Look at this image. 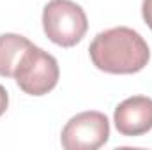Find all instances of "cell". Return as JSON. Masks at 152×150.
I'll return each mask as SVG.
<instances>
[{
    "instance_id": "1",
    "label": "cell",
    "mask_w": 152,
    "mask_h": 150,
    "mask_svg": "<svg viewBox=\"0 0 152 150\" xmlns=\"http://www.w3.org/2000/svg\"><path fill=\"white\" fill-rule=\"evenodd\" d=\"M92 64L108 74L140 73L151 60L147 41L129 27H115L99 32L88 46Z\"/></svg>"
},
{
    "instance_id": "2",
    "label": "cell",
    "mask_w": 152,
    "mask_h": 150,
    "mask_svg": "<svg viewBox=\"0 0 152 150\" xmlns=\"http://www.w3.org/2000/svg\"><path fill=\"white\" fill-rule=\"evenodd\" d=\"M42 30L57 46L71 48L85 37L88 20L73 0H50L42 9Z\"/></svg>"
},
{
    "instance_id": "3",
    "label": "cell",
    "mask_w": 152,
    "mask_h": 150,
    "mask_svg": "<svg viewBox=\"0 0 152 150\" xmlns=\"http://www.w3.org/2000/svg\"><path fill=\"white\" fill-rule=\"evenodd\" d=\"M12 78L25 94L36 97L44 95L51 92L58 83L60 78L58 62L53 55H50L42 48L30 44L23 51Z\"/></svg>"
},
{
    "instance_id": "4",
    "label": "cell",
    "mask_w": 152,
    "mask_h": 150,
    "mask_svg": "<svg viewBox=\"0 0 152 150\" xmlns=\"http://www.w3.org/2000/svg\"><path fill=\"white\" fill-rule=\"evenodd\" d=\"M110 140V122L101 111H81L62 129L60 143L66 150H97Z\"/></svg>"
},
{
    "instance_id": "5",
    "label": "cell",
    "mask_w": 152,
    "mask_h": 150,
    "mask_svg": "<svg viewBox=\"0 0 152 150\" xmlns=\"http://www.w3.org/2000/svg\"><path fill=\"white\" fill-rule=\"evenodd\" d=\"M117 131L122 136H142L152 129V99L147 95H133L124 99L113 113Z\"/></svg>"
},
{
    "instance_id": "6",
    "label": "cell",
    "mask_w": 152,
    "mask_h": 150,
    "mask_svg": "<svg viewBox=\"0 0 152 150\" xmlns=\"http://www.w3.org/2000/svg\"><path fill=\"white\" fill-rule=\"evenodd\" d=\"M32 42L20 34H2L0 36V76L12 78L14 69L23 55V51Z\"/></svg>"
},
{
    "instance_id": "7",
    "label": "cell",
    "mask_w": 152,
    "mask_h": 150,
    "mask_svg": "<svg viewBox=\"0 0 152 150\" xmlns=\"http://www.w3.org/2000/svg\"><path fill=\"white\" fill-rule=\"evenodd\" d=\"M142 16L147 27L152 30V0H143L142 2Z\"/></svg>"
},
{
    "instance_id": "8",
    "label": "cell",
    "mask_w": 152,
    "mask_h": 150,
    "mask_svg": "<svg viewBox=\"0 0 152 150\" xmlns=\"http://www.w3.org/2000/svg\"><path fill=\"white\" fill-rule=\"evenodd\" d=\"M7 106H9V94H7V90L0 85V117L5 113Z\"/></svg>"
}]
</instances>
